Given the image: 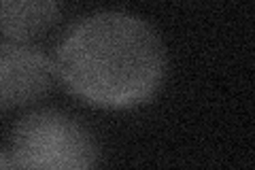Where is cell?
Wrapping results in <instances>:
<instances>
[{"label":"cell","mask_w":255,"mask_h":170,"mask_svg":"<svg viewBox=\"0 0 255 170\" xmlns=\"http://www.w3.org/2000/svg\"><path fill=\"white\" fill-rule=\"evenodd\" d=\"M55 68L79 98L124 109L147 100L159 87L166 55L149 23L109 11L77 23L60 47Z\"/></svg>","instance_id":"cell-1"},{"label":"cell","mask_w":255,"mask_h":170,"mask_svg":"<svg viewBox=\"0 0 255 170\" xmlns=\"http://www.w3.org/2000/svg\"><path fill=\"white\" fill-rule=\"evenodd\" d=\"M11 158L19 168H90L96 162V143L77 119L58 111H36L15 126Z\"/></svg>","instance_id":"cell-2"},{"label":"cell","mask_w":255,"mask_h":170,"mask_svg":"<svg viewBox=\"0 0 255 170\" xmlns=\"http://www.w3.org/2000/svg\"><path fill=\"white\" fill-rule=\"evenodd\" d=\"M51 72L41 51L21 43H0V111L43 98L51 85Z\"/></svg>","instance_id":"cell-3"},{"label":"cell","mask_w":255,"mask_h":170,"mask_svg":"<svg viewBox=\"0 0 255 170\" xmlns=\"http://www.w3.org/2000/svg\"><path fill=\"white\" fill-rule=\"evenodd\" d=\"M58 15V0H0V32L15 40H28L49 30Z\"/></svg>","instance_id":"cell-4"},{"label":"cell","mask_w":255,"mask_h":170,"mask_svg":"<svg viewBox=\"0 0 255 170\" xmlns=\"http://www.w3.org/2000/svg\"><path fill=\"white\" fill-rule=\"evenodd\" d=\"M13 166H15V162L11 158V153L0 151V168H13Z\"/></svg>","instance_id":"cell-5"}]
</instances>
